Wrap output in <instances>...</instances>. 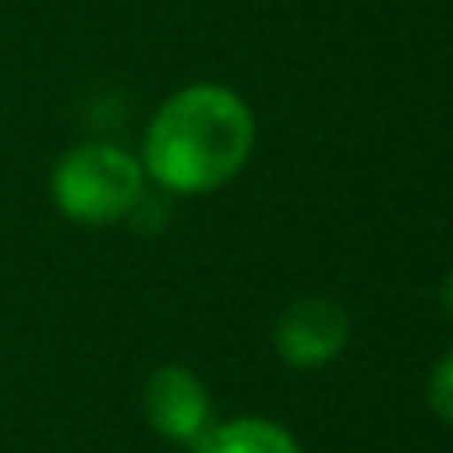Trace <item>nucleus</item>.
<instances>
[{
  "instance_id": "1",
  "label": "nucleus",
  "mask_w": 453,
  "mask_h": 453,
  "mask_svg": "<svg viewBox=\"0 0 453 453\" xmlns=\"http://www.w3.org/2000/svg\"><path fill=\"white\" fill-rule=\"evenodd\" d=\"M255 111L234 88L199 80L172 92L143 132L140 164L167 196H211L247 167Z\"/></svg>"
},
{
  "instance_id": "2",
  "label": "nucleus",
  "mask_w": 453,
  "mask_h": 453,
  "mask_svg": "<svg viewBox=\"0 0 453 453\" xmlns=\"http://www.w3.org/2000/svg\"><path fill=\"white\" fill-rule=\"evenodd\" d=\"M148 175L135 151L108 140H84L56 159L48 196L64 219L80 226H108L140 211Z\"/></svg>"
},
{
  "instance_id": "3",
  "label": "nucleus",
  "mask_w": 453,
  "mask_h": 453,
  "mask_svg": "<svg viewBox=\"0 0 453 453\" xmlns=\"http://www.w3.org/2000/svg\"><path fill=\"white\" fill-rule=\"evenodd\" d=\"M350 342V319L322 295L295 298L274 322V354L290 370H322Z\"/></svg>"
},
{
  "instance_id": "4",
  "label": "nucleus",
  "mask_w": 453,
  "mask_h": 453,
  "mask_svg": "<svg viewBox=\"0 0 453 453\" xmlns=\"http://www.w3.org/2000/svg\"><path fill=\"white\" fill-rule=\"evenodd\" d=\"M143 414L164 441L196 446L207 426L215 422L211 390L196 370L167 362V366L151 370V378L143 382Z\"/></svg>"
},
{
  "instance_id": "5",
  "label": "nucleus",
  "mask_w": 453,
  "mask_h": 453,
  "mask_svg": "<svg viewBox=\"0 0 453 453\" xmlns=\"http://www.w3.org/2000/svg\"><path fill=\"white\" fill-rule=\"evenodd\" d=\"M191 453H303V441L274 418L239 414L207 426Z\"/></svg>"
},
{
  "instance_id": "6",
  "label": "nucleus",
  "mask_w": 453,
  "mask_h": 453,
  "mask_svg": "<svg viewBox=\"0 0 453 453\" xmlns=\"http://www.w3.org/2000/svg\"><path fill=\"white\" fill-rule=\"evenodd\" d=\"M426 398L438 422L453 426V350H446L430 370V382H426Z\"/></svg>"
},
{
  "instance_id": "7",
  "label": "nucleus",
  "mask_w": 453,
  "mask_h": 453,
  "mask_svg": "<svg viewBox=\"0 0 453 453\" xmlns=\"http://www.w3.org/2000/svg\"><path fill=\"white\" fill-rule=\"evenodd\" d=\"M438 298H441V311H446L449 319H453V271L446 274V279H441V290H438Z\"/></svg>"
}]
</instances>
